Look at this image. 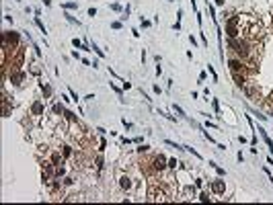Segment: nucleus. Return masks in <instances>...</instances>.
Returning a JSON list of instances; mask_svg holds the SVG:
<instances>
[{"mask_svg": "<svg viewBox=\"0 0 273 205\" xmlns=\"http://www.w3.org/2000/svg\"><path fill=\"white\" fill-rule=\"evenodd\" d=\"M25 72L23 70H19V66H10V74H8V78H10V82L14 84V86H23V82H25Z\"/></svg>", "mask_w": 273, "mask_h": 205, "instance_id": "nucleus-1", "label": "nucleus"}, {"mask_svg": "<svg viewBox=\"0 0 273 205\" xmlns=\"http://www.w3.org/2000/svg\"><path fill=\"white\" fill-rule=\"evenodd\" d=\"M117 185H119L121 191L129 193V191L133 189V178H131L127 172H119V176H117Z\"/></svg>", "mask_w": 273, "mask_h": 205, "instance_id": "nucleus-2", "label": "nucleus"}, {"mask_svg": "<svg viewBox=\"0 0 273 205\" xmlns=\"http://www.w3.org/2000/svg\"><path fill=\"white\" fill-rule=\"evenodd\" d=\"M210 189H212L214 195H224L226 185H224V180H212V183H210Z\"/></svg>", "mask_w": 273, "mask_h": 205, "instance_id": "nucleus-3", "label": "nucleus"}, {"mask_svg": "<svg viewBox=\"0 0 273 205\" xmlns=\"http://www.w3.org/2000/svg\"><path fill=\"white\" fill-rule=\"evenodd\" d=\"M31 115H33V117H41V115H43V103H41V101H35V103L31 105Z\"/></svg>", "mask_w": 273, "mask_h": 205, "instance_id": "nucleus-4", "label": "nucleus"}, {"mask_svg": "<svg viewBox=\"0 0 273 205\" xmlns=\"http://www.w3.org/2000/svg\"><path fill=\"white\" fill-rule=\"evenodd\" d=\"M50 160H52V164H56V166H62L66 158H64V156H62V154L56 150V152H52V154H50Z\"/></svg>", "mask_w": 273, "mask_h": 205, "instance_id": "nucleus-5", "label": "nucleus"}, {"mask_svg": "<svg viewBox=\"0 0 273 205\" xmlns=\"http://www.w3.org/2000/svg\"><path fill=\"white\" fill-rule=\"evenodd\" d=\"M232 76H234V84L236 86H240V88L246 86V74H232Z\"/></svg>", "mask_w": 273, "mask_h": 205, "instance_id": "nucleus-6", "label": "nucleus"}, {"mask_svg": "<svg viewBox=\"0 0 273 205\" xmlns=\"http://www.w3.org/2000/svg\"><path fill=\"white\" fill-rule=\"evenodd\" d=\"M257 131H261V135H263V140H265V144L269 146V150H271V154H273V142H271V138H269V135H267V131H265L263 127H259Z\"/></svg>", "mask_w": 273, "mask_h": 205, "instance_id": "nucleus-7", "label": "nucleus"}, {"mask_svg": "<svg viewBox=\"0 0 273 205\" xmlns=\"http://www.w3.org/2000/svg\"><path fill=\"white\" fill-rule=\"evenodd\" d=\"M62 156H64V158H72V156H74V150H72V146L64 144V146H62Z\"/></svg>", "mask_w": 273, "mask_h": 205, "instance_id": "nucleus-8", "label": "nucleus"}, {"mask_svg": "<svg viewBox=\"0 0 273 205\" xmlns=\"http://www.w3.org/2000/svg\"><path fill=\"white\" fill-rule=\"evenodd\" d=\"M68 123H76V115H74V113L72 111H64V115H62Z\"/></svg>", "mask_w": 273, "mask_h": 205, "instance_id": "nucleus-9", "label": "nucleus"}, {"mask_svg": "<svg viewBox=\"0 0 273 205\" xmlns=\"http://www.w3.org/2000/svg\"><path fill=\"white\" fill-rule=\"evenodd\" d=\"M64 111H66V109H64V105H62V103H58V105H54V115H58V117H62V115H64Z\"/></svg>", "mask_w": 273, "mask_h": 205, "instance_id": "nucleus-10", "label": "nucleus"}, {"mask_svg": "<svg viewBox=\"0 0 273 205\" xmlns=\"http://www.w3.org/2000/svg\"><path fill=\"white\" fill-rule=\"evenodd\" d=\"M64 16L68 19V23H72V25H76V27H80V21H76V19H74V16H72L70 12H64Z\"/></svg>", "mask_w": 273, "mask_h": 205, "instance_id": "nucleus-11", "label": "nucleus"}, {"mask_svg": "<svg viewBox=\"0 0 273 205\" xmlns=\"http://www.w3.org/2000/svg\"><path fill=\"white\" fill-rule=\"evenodd\" d=\"M64 174H66L64 164H62V166H56V178H64Z\"/></svg>", "mask_w": 273, "mask_h": 205, "instance_id": "nucleus-12", "label": "nucleus"}, {"mask_svg": "<svg viewBox=\"0 0 273 205\" xmlns=\"http://www.w3.org/2000/svg\"><path fill=\"white\" fill-rule=\"evenodd\" d=\"M62 6H64V10H76V8H78L76 2H64Z\"/></svg>", "mask_w": 273, "mask_h": 205, "instance_id": "nucleus-13", "label": "nucleus"}, {"mask_svg": "<svg viewBox=\"0 0 273 205\" xmlns=\"http://www.w3.org/2000/svg\"><path fill=\"white\" fill-rule=\"evenodd\" d=\"M41 88H43V97H52V86L50 84H43L41 82Z\"/></svg>", "mask_w": 273, "mask_h": 205, "instance_id": "nucleus-14", "label": "nucleus"}, {"mask_svg": "<svg viewBox=\"0 0 273 205\" xmlns=\"http://www.w3.org/2000/svg\"><path fill=\"white\" fill-rule=\"evenodd\" d=\"M90 49H93V51H95V53H97L99 58H105V53H103V49H99V47H97V43H90Z\"/></svg>", "mask_w": 273, "mask_h": 205, "instance_id": "nucleus-15", "label": "nucleus"}, {"mask_svg": "<svg viewBox=\"0 0 273 205\" xmlns=\"http://www.w3.org/2000/svg\"><path fill=\"white\" fill-rule=\"evenodd\" d=\"M95 166H97V170H103V166H105V162H103V156H97Z\"/></svg>", "mask_w": 273, "mask_h": 205, "instance_id": "nucleus-16", "label": "nucleus"}, {"mask_svg": "<svg viewBox=\"0 0 273 205\" xmlns=\"http://www.w3.org/2000/svg\"><path fill=\"white\" fill-rule=\"evenodd\" d=\"M183 148H185V150H187V152H191V154H193V156H195V158H201V154H199V152H197V150H195V148H191V146H183Z\"/></svg>", "mask_w": 273, "mask_h": 205, "instance_id": "nucleus-17", "label": "nucleus"}, {"mask_svg": "<svg viewBox=\"0 0 273 205\" xmlns=\"http://www.w3.org/2000/svg\"><path fill=\"white\" fill-rule=\"evenodd\" d=\"M35 25H37V27L41 29V33H45V25H43V21H41L39 16H35Z\"/></svg>", "mask_w": 273, "mask_h": 205, "instance_id": "nucleus-18", "label": "nucleus"}, {"mask_svg": "<svg viewBox=\"0 0 273 205\" xmlns=\"http://www.w3.org/2000/svg\"><path fill=\"white\" fill-rule=\"evenodd\" d=\"M148 152H150V146H146V144H142L138 148V154H148Z\"/></svg>", "mask_w": 273, "mask_h": 205, "instance_id": "nucleus-19", "label": "nucleus"}, {"mask_svg": "<svg viewBox=\"0 0 273 205\" xmlns=\"http://www.w3.org/2000/svg\"><path fill=\"white\" fill-rule=\"evenodd\" d=\"M72 45H74L76 49H82V45H84V43H82L80 39H76V37H74V39H72Z\"/></svg>", "mask_w": 273, "mask_h": 205, "instance_id": "nucleus-20", "label": "nucleus"}, {"mask_svg": "<svg viewBox=\"0 0 273 205\" xmlns=\"http://www.w3.org/2000/svg\"><path fill=\"white\" fill-rule=\"evenodd\" d=\"M179 164H181V162H177L175 158H171V160H168V168H171V170H175V168H177Z\"/></svg>", "mask_w": 273, "mask_h": 205, "instance_id": "nucleus-21", "label": "nucleus"}, {"mask_svg": "<svg viewBox=\"0 0 273 205\" xmlns=\"http://www.w3.org/2000/svg\"><path fill=\"white\" fill-rule=\"evenodd\" d=\"M210 166H214V168H216V172H218L220 176H224V174H226V172H224V168H220V166H216V162H210Z\"/></svg>", "mask_w": 273, "mask_h": 205, "instance_id": "nucleus-22", "label": "nucleus"}, {"mask_svg": "<svg viewBox=\"0 0 273 205\" xmlns=\"http://www.w3.org/2000/svg\"><path fill=\"white\" fill-rule=\"evenodd\" d=\"M111 10H115V12H123L121 4H117V2H113V4H111Z\"/></svg>", "mask_w": 273, "mask_h": 205, "instance_id": "nucleus-23", "label": "nucleus"}, {"mask_svg": "<svg viewBox=\"0 0 273 205\" xmlns=\"http://www.w3.org/2000/svg\"><path fill=\"white\" fill-rule=\"evenodd\" d=\"M173 107H175V111L179 113V115H181V117H185V111H183V109H181L179 105H173Z\"/></svg>", "mask_w": 273, "mask_h": 205, "instance_id": "nucleus-24", "label": "nucleus"}, {"mask_svg": "<svg viewBox=\"0 0 273 205\" xmlns=\"http://www.w3.org/2000/svg\"><path fill=\"white\" fill-rule=\"evenodd\" d=\"M199 201H210V195L208 193H199Z\"/></svg>", "mask_w": 273, "mask_h": 205, "instance_id": "nucleus-25", "label": "nucleus"}, {"mask_svg": "<svg viewBox=\"0 0 273 205\" xmlns=\"http://www.w3.org/2000/svg\"><path fill=\"white\" fill-rule=\"evenodd\" d=\"M68 93H70V97H72V101H78V95L74 93V90H72V88H70V90H68Z\"/></svg>", "mask_w": 273, "mask_h": 205, "instance_id": "nucleus-26", "label": "nucleus"}, {"mask_svg": "<svg viewBox=\"0 0 273 205\" xmlns=\"http://www.w3.org/2000/svg\"><path fill=\"white\" fill-rule=\"evenodd\" d=\"M31 72H33V74H39V68H37V64H31Z\"/></svg>", "mask_w": 273, "mask_h": 205, "instance_id": "nucleus-27", "label": "nucleus"}, {"mask_svg": "<svg viewBox=\"0 0 273 205\" xmlns=\"http://www.w3.org/2000/svg\"><path fill=\"white\" fill-rule=\"evenodd\" d=\"M109 84L113 86V90H115V93H117V95H121V88H117V86H115V84H113V82H109Z\"/></svg>", "mask_w": 273, "mask_h": 205, "instance_id": "nucleus-28", "label": "nucleus"}, {"mask_svg": "<svg viewBox=\"0 0 273 205\" xmlns=\"http://www.w3.org/2000/svg\"><path fill=\"white\" fill-rule=\"evenodd\" d=\"M97 14V8H88V16H95Z\"/></svg>", "mask_w": 273, "mask_h": 205, "instance_id": "nucleus-29", "label": "nucleus"}, {"mask_svg": "<svg viewBox=\"0 0 273 205\" xmlns=\"http://www.w3.org/2000/svg\"><path fill=\"white\" fill-rule=\"evenodd\" d=\"M195 187H199V189L203 187V180H201V178H197V180H195Z\"/></svg>", "mask_w": 273, "mask_h": 205, "instance_id": "nucleus-30", "label": "nucleus"}, {"mask_svg": "<svg viewBox=\"0 0 273 205\" xmlns=\"http://www.w3.org/2000/svg\"><path fill=\"white\" fill-rule=\"evenodd\" d=\"M214 109H216V113H220V103L218 101H214Z\"/></svg>", "mask_w": 273, "mask_h": 205, "instance_id": "nucleus-31", "label": "nucleus"}, {"mask_svg": "<svg viewBox=\"0 0 273 205\" xmlns=\"http://www.w3.org/2000/svg\"><path fill=\"white\" fill-rule=\"evenodd\" d=\"M43 4L45 6H52V0H43Z\"/></svg>", "mask_w": 273, "mask_h": 205, "instance_id": "nucleus-32", "label": "nucleus"}, {"mask_svg": "<svg viewBox=\"0 0 273 205\" xmlns=\"http://www.w3.org/2000/svg\"><path fill=\"white\" fill-rule=\"evenodd\" d=\"M224 2H226V0H216V4H218V6H222Z\"/></svg>", "mask_w": 273, "mask_h": 205, "instance_id": "nucleus-33", "label": "nucleus"}]
</instances>
